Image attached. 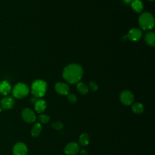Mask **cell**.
Returning <instances> with one entry per match:
<instances>
[{
	"mask_svg": "<svg viewBox=\"0 0 155 155\" xmlns=\"http://www.w3.org/2000/svg\"><path fill=\"white\" fill-rule=\"evenodd\" d=\"M83 74L82 67L78 64H71L66 66L63 71V78L70 84L79 82Z\"/></svg>",
	"mask_w": 155,
	"mask_h": 155,
	"instance_id": "1",
	"label": "cell"
},
{
	"mask_svg": "<svg viewBox=\"0 0 155 155\" xmlns=\"http://www.w3.org/2000/svg\"><path fill=\"white\" fill-rule=\"evenodd\" d=\"M47 91V84L41 79L35 81L31 86V91L34 97L40 98L44 96Z\"/></svg>",
	"mask_w": 155,
	"mask_h": 155,
	"instance_id": "2",
	"label": "cell"
},
{
	"mask_svg": "<svg viewBox=\"0 0 155 155\" xmlns=\"http://www.w3.org/2000/svg\"><path fill=\"white\" fill-rule=\"evenodd\" d=\"M139 24L142 29L151 30L154 25V17L150 13L144 12L139 16Z\"/></svg>",
	"mask_w": 155,
	"mask_h": 155,
	"instance_id": "3",
	"label": "cell"
},
{
	"mask_svg": "<svg viewBox=\"0 0 155 155\" xmlns=\"http://www.w3.org/2000/svg\"><path fill=\"white\" fill-rule=\"evenodd\" d=\"M29 93L28 87L24 83H18L12 90L13 96L17 99H22L26 97Z\"/></svg>",
	"mask_w": 155,
	"mask_h": 155,
	"instance_id": "4",
	"label": "cell"
},
{
	"mask_svg": "<svg viewBox=\"0 0 155 155\" xmlns=\"http://www.w3.org/2000/svg\"><path fill=\"white\" fill-rule=\"evenodd\" d=\"M120 101L125 105H130L134 101V95L129 90H124L120 94Z\"/></svg>",
	"mask_w": 155,
	"mask_h": 155,
	"instance_id": "5",
	"label": "cell"
},
{
	"mask_svg": "<svg viewBox=\"0 0 155 155\" xmlns=\"http://www.w3.org/2000/svg\"><path fill=\"white\" fill-rule=\"evenodd\" d=\"M21 116L23 120L28 124L33 123L36 119V116L34 111L28 108H25L22 110Z\"/></svg>",
	"mask_w": 155,
	"mask_h": 155,
	"instance_id": "6",
	"label": "cell"
},
{
	"mask_svg": "<svg viewBox=\"0 0 155 155\" xmlns=\"http://www.w3.org/2000/svg\"><path fill=\"white\" fill-rule=\"evenodd\" d=\"M28 149L26 145L22 142L16 143L13 148V155H27Z\"/></svg>",
	"mask_w": 155,
	"mask_h": 155,
	"instance_id": "7",
	"label": "cell"
},
{
	"mask_svg": "<svg viewBox=\"0 0 155 155\" xmlns=\"http://www.w3.org/2000/svg\"><path fill=\"white\" fill-rule=\"evenodd\" d=\"M80 150L79 145L76 142H70L64 148V153L67 155H75Z\"/></svg>",
	"mask_w": 155,
	"mask_h": 155,
	"instance_id": "8",
	"label": "cell"
},
{
	"mask_svg": "<svg viewBox=\"0 0 155 155\" xmlns=\"http://www.w3.org/2000/svg\"><path fill=\"white\" fill-rule=\"evenodd\" d=\"M54 88L56 91L61 95H67L69 93V86L64 82H57L55 84Z\"/></svg>",
	"mask_w": 155,
	"mask_h": 155,
	"instance_id": "9",
	"label": "cell"
},
{
	"mask_svg": "<svg viewBox=\"0 0 155 155\" xmlns=\"http://www.w3.org/2000/svg\"><path fill=\"white\" fill-rule=\"evenodd\" d=\"M14 104L15 101L12 96H5L1 101V107L4 110L11 109Z\"/></svg>",
	"mask_w": 155,
	"mask_h": 155,
	"instance_id": "10",
	"label": "cell"
},
{
	"mask_svg": "<svg viewBox=\"0 0 155 155\" xmlns=\"http://www.w3.org/2000/svg\"><path fill=\"white\" fill-rule=\"evenodd\" d=\"M142 35V31L139 29L132 28L128 31L127 35V38L131 41H137L140 39Z\"/></svg>",
	"mask_w": 155,
	"mask_h": 155,
	"instance_id": "11",
	"label": "cell"
},
{
	"mask_svg": "<svg viewBox=\"0 0 155 155\" xmlns=\"http://www.w3.org/2000/svg\"><path fill=\"white\" fill-rule=\"evenodd\" d=\"M12 91L10 84L5 80L0 82V93L4 96L8 95Z\"/></svg>",
	"mask_w": 155,
	"mask_h": 155,
	"instance_id": "12",
	"label": "cell"
},
{
	"mask_svg": "<svg viewBox=\"0 0 155 155\" xmlns=\"http://www.w3.org/2000/svg\"><path fill=\"white\" fill-rule=\"evenodd\" d=\"M35 110L38 113H43L47 107L46 102L43 99H39L35 102Z\"/></svg>",
	"mask_w": 155,
	"mask_h": 155,
	"instance_id": "13",
	"label": "cell"
},
{
	"mask_svg": "<svg viewBox=\"0 0 155 155\" xmlns=\"http://www.w3.org/2000/svg\"><path fill=\"white\" fill-rule=\"evenodd\" d=\"M131 7L136 13H140L143 8V3L140 0H132L131 2Z\"/></svg>",
	"mask_w": 155,
	"mask_h": 155,
	"instance_id": "14",
	"label": "cell"
},
{
	"mask_svg": "<svg viewBox=\"0 0 155 155\" xmlns=\"http://www.w3.org/2000/svg\"><path fill=\"white\" fill-rule=\"evenodd\" d=\"M145 39L147 44L150 46H154L155 45V34L154 32H148L145 37Z\"/></svg>",
	"mask_w": 155,
	"mask_h": 155,
	"instance_id": "15",
	"label": "cell"
},
{
	"mask_svg": "<svg viewBox=\"0 0 155 155\" xmlns=\"http://www.w3.org/2000/svg\"><path fill=\"white\" fill-rule=\"evenodd\" d=\"M90 137L87 133H82L80 135L79 138V143L82 147H85L89 144Z\"/></svg>",
	"mask_w": 155,
	"mask_h": 155,
	"instance_id": "16",
	"label": "cell"
},
{
	"mask_svg": "<svg viewBox=\"0 0 155 155\" xmlns=\"http://www.w3.org/2000/svg\"><path fill=\"white\" fill-rule=\"evenodd\" d=\"M42 129V127L40 123H36L33 126L31 130V134L32 136L33 137H38Z\"/></svg>",
	"mask_w": 155,
	"mask_h": 155,
	"instance_id": "17",
	"label": "cell"
},
{
	"mask_svg": "<svg viewBox=\"0 0 155 155\" xmlns=\"http://www.w3.org/2000/svg\"><path fill=\"white\" fill-rule=\"evenodd\" d=\"M131 109L133 113H134L135 114H139L143 113L144 110V107L141 103L136 102L132 105Z\"/></svg>",
	"mask_w": 155,
	"mask_h": 155,
	"instance_id": "18",
	"label": "cell"
},
{
	"mask_svg": "<svg viewBox=\"0 0 155 155\" xmlns=\"http://www.w3.org/2000/svg\"><path fill=\"white\" fill-rule=\"evenodd\" d=\"M76 88L78 91L82 94H86L88 92V88L87 85L84 82H78Z\"/></svg>",
	"mask_w": 155,
	"mask_h": 155,
	"instance_id": "19",
	"label": "cell"
},
{
	"mask_svg": "<svg viewBox=\"0 0 155 155\" xmlns=\"http://www.w3.org/2000/svg\"><path fill=\"white\" fill-rule=\"evenodd\" d=\"M38 119L40 121V122L42 124H47L50 120V116L45 114H42L39 116Z\"/></svg>",
	"mask_w": 155,
	"mask_h": 155,
	"instance_id": "20",
	"label": "cell"
},
{
	"mask_svg": "<svg viewBox=\"0 0 155 155\" xmlns=\"http://www.w3.org/2000/svg\"><path fill=\"white\" fill-rule=\"evenodd\" d=\"M52 127L57 130H61L64 128V125L62 122L57 121V122H54V123L52 124L51 125Z\"/></svg>",
	"mask_w": 155,
	"mask_h": 155,
	"instance_id": "21",
	"label": "cell"
},
{
	"mask_svg": "<svg viewBox=\"0 0 155 155\" xmlns=\"http://www.w3.org/2000/svg\"><path fill=\"white\" fill-rule=\"evenodd\" d=\"M67 99L68 101L71 104H74L77 101V97L74 94H67Z\"/></svg>",
	"mask_w": 155,
	"mask_h": 155,
	"instance_id": "22",
	"label": "cell"
},
{
	"mask_svg": "<svg viewBox=\"0 0 155 155\" xmlns=\"http://www.w3.org/2000/svg\"><path fill=\"white\" fill-rule=\"evenodd\" d=\"M89 86H90V88L91 89V90L93 91H95L97 90V89H98L97 85L93 81H90L89 82Z\"/></svg>",
	"mask_w": 155,
	"mask_h": 155,
	"instance_id": "23",
	"label": "cell"
},
{
	"mask_svg": "<svg viewBox=\"0 0 155 155\" xmlns=\"http://www.w3.org/2000/svg\"><path fill=\"white\" fill-rule=\"evenodd\" d=\"M80 153L81 155H87L88 154V152L85 150H82L80 151Z\"/></svg>",
	"mask_w": 155,
	"mask_h": 155,
	"instance_id": "24",
	"label": "cell"
},
{
	"mask_svg": "<svg viewBox=\"0 0 155 155\" xmlns=\"http://www.w3.org/2000/svg\"><path fill=\"white\" fill-rule=\"evenodd\" d=\"M37 98L36 97H31V102L32 103V104H35V102L37 101Z\"/></svg>",
	"mask_w": 155,
	"mask_h": 155,
	"instance_id": "25",
	"label": "cell"
},
{
	"mask_svg": "<svg viewBox=\"0 0 155 155\" xmlns=\"http://www.w3.org/2000/svg\"><path fill=\"white\" fill-rule=\"evenodd\" d=\"M122 1H123L125 3V4H130V3H131V1H132V0H122Z\"/></svg>",
	"mask_w": 155,
	"mask_h": 155,
	"instance_id": "26",
	"label": "cell"
},
{
	"mask_svg": "<svg viewBox=\"0 0 155 155\" xmlns=\"http://www.w3.org/2000/svg\"><path fill=\"white\" fill-rule=\"evenodd\" d=\"M148 1H154V0H148Z\"/></svg>",
	"mask_w": 155,
	"mask_h": 155,
	"instance_id": "27",
	"label": "cell"
},
{
	"mask_svg": "<svg viewBox=\"0 0 155 155\" xmlns=\"http://www.w3.org/2000/svg\"><path fill=\"white\" fill-rule=\"evenodd\" d=\"M1 111V108H0V111Z\"/></svg>",
	"mask_w": 155,
	"mask_h": 155,
	"instance_id": "28",
	"label": "cell"
}]
</instances>
